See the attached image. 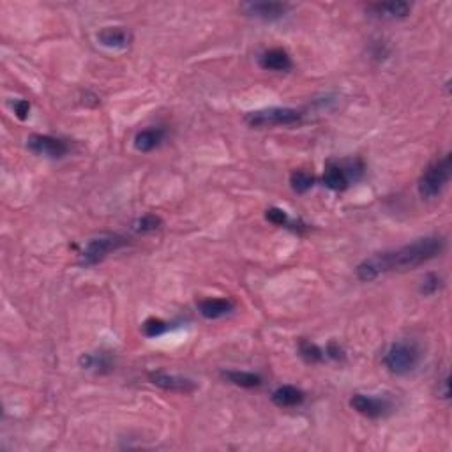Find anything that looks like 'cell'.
Returning <instances> with one entry per match:
<instances>
[{
	"label": "cell",
	"instance_id": "3",
	"mask_svg": "<svg viewBox=\"0 0 452 452\" xmlns=\"http://www.w3.org/2000/svg\"><path fill=\"white\" fill-rule=\"evenodd\" d=\"M451 154H447L445 158L438 159L433 165L428 166L426 172L419 179V195H421L422 198H426V200L438 198V196L442 195V191H444L445 186H447V182L451 181Z\"/></svg>",
	"mask_w": 452,
	"mask_h": 452
},
{
	"label": "cell",
	"instance_id": "22",
	"mask_svg": "<svg viewBox=\"0 0 452 452\" xmlns=\"http://www.w3.org/2000/svg\"><path fill=\"white\" fill-rule=\"evenodd\" d=\"M170 331V324L159 320V318H151L144 324V334L147 338H158V336L165 334V332Z\"/></svg>",
	"mask_w": 452,
	"mask_h": 452
},
{
	"label": "cell",
	"instance_id": "1",
	"mask_svg": "<svg viewBox=\"0 0 452 452\" xmlns=\"http://www.w3.org/2000/svg\"><path fill=\"white\" fill-rule=\"evenodd\" d=\"M445 242L442 237L431 235L414 241L412 244L403 246L400 249L387 253H378L375 257L368 258L357 267V278L361 281H373L378 276L392 271H408L419 265L433 260L444 251Z\"/></svg>",
	"mask_w": 452,
	"mask_h": 452
},
{
	"label": "cell",
	"instance_id": "27",
	"mask_svg": "<svg viewBox=\"0 0 452 452\" xmlns=\"http://www.w3.org/2000/svg\"><path fill=\"white\" fill-rule=\"evenodd\" d=\"M438 394H440L442 398H445V400L449 398V377H445V380L442 382V391H438Z\"/></svg>",
	"mask_w": 452,
	"mask_h": 452
},
{
	"label": "cell",
	"instance_id": "24",
	"mask_svg": "<svg viewBox=\"0 0 452 452\" xmlns=\"http://www.w3.org/2000/svg\"><path fill=\"white\" fill-rule=\"evenodd\" d=\"M265 218L269 219L271 223H274V225L278 226H285L288 223V214L282 209H278V207H272L269 209L267 214H265Z\"/></svg>",
	"mask_w": 452,
	"mask_h": 452
},
{
	"label": "cell",
	"instance_id": "25",
	"mask_svg": "<svg viewBox=\"0 0 452 452\" xmlns=\"http://www.w3.org/2000/svg\"><path fill=\"white\" fill-rule=\"evenodd\" d=\"M13 112L20 121H25L31 115V103L25 101V99H18V101L13 103Z\"/></svg>",
	"mask_w": 452,
	"mask_h": 452
},
{
	"label": "cell",
	"instance_id": "12",
	"mask_svg": "<svg viewBox=\"0 0 452 452\" xmlns=\"http://www.w3.org/2000/svg\"><path fill=\"white\" fill-rule=\"evenodd\" d=\"M350 172L339 163H327L324 174V184L332 191H343L350 182Z\"/></svg>",
	"mask_w": 452,
	"mask_h": 452
},
{
	"label": "cell",
	"instance_id": "23",
	"mask_svg": "<svg viewBox=\"0 0 452 452\" xmlns=\"http://www.w3.org/2000/svg\"><path fill=\"white\" fill-rule=\"evenodd\" d=\"M440 287H442L440 276L433 274V272H431V274H428L426 278L422 279L421 294L426 295V297H428V295H435L438 290H440Z\"/></svg>",
	"mask_w": 452,
	"mask_h": 452
},
{
	"label": "cell",
	"instance_id": "26",
	"mask_svg": "<svg viewBox=\"0 0 452 452\" xmlns=\"http://www.w3.org/2000/svg\"><path fill=\"white\" fill-rule=\"evenodd\" d=\"M327 354H329V357L336 359V361H339V359H343V357H345V355H343V350H341V348H339L338 345H336V343H331V345H329Z\"/></svg>",
	"mask_w": 452,
	"mask_h": 452
},
{
	"label": "cell",
	"instance_id": "6",
	"mask_svg": "<svg viewBox=\"0 0 452 452\" xmlns=\"http://www.w3.org/2000/svg\"><path fill=\"white\" fill-rule=\"evenodd\" d=\"M27 147L34 154L45 156V158L61 159L68 154V145L61 138L50 135H32L27 140Z\"/></svg>",
	"mask_w": 452,
	"mask_h": 452
},
{
	"label": "cell",
	"instance_id": "11",
	"mask_svg": "<svg viewBox=\"0 0 452 452\" xmlns=\"http://www.w3.org/2000/svg\"><path fill=\"white\" fill-rule=\"evenodd\" d=\"M234 302L230 299H205L198 304V311L207 320H219L234 311Z\"/></svg>",
	"mask_w": 452,
	"mask_h": 452
},
{
	"label": "cell",
	"instance_id": "4",
	"mask_svg": "<svg viewBox=\"0 0 452 452\" xmlns=\"http://www.w3.org/2000/svg\"><path fill=\"white\" fill-rule=\"evenodd\" d=\"M302 112L295 108H281V106H274V108L257 110L246 115V124L251 128L264 129V128H274V126H292L301 122Z\"/></svg>",
	"mask_w": 452,
	"mask_h": 452
},
{
	"label": "cell",
	"instance_id": "5",
	"mask_svg": "<svg viewBox=\"0 0 452 452\" xmlns=\"http://www.w3.org/2000/svg\"><path fill=\"white\" fill-rule=\"evenodd\" d=\"M126 241L119 235H103V237L92 239L82 253V262L85 265H94L101 262L108 253L115 251V249L122 248Z\"/></svg>",
	"mask_w": 452,
	"mask_h": 452
},
{
	"label": "cell",
	"instance_id": "21",
	"mask_svg": "<svg viewBox=\"0 0 452 452\" xmlns=\"http://www.w3.org/2000/svg\"><path fill=\"white\" fill-rule=\"evenodd\" d=\"M161 219L154 214H147L144 218H140L138 221L135 223V232L138 234H149V232H156L161 226Z\"/></svg>",
	"mask_w": 452,
	"mask_h": 452
},
{
	"label": "cell",
	"instance_id": "8",
	"mask_svg": "<svg viewBox=\"0 0 452 452\" xmlns=\"http://www.w3.org/2000/svg\"><path fill=\"white\" fill-rule=\"evenodd\" d=\"M350 407L354 408L357 414L364 415L368 419H378L385 415V412L391 408L387 400H382L377 396L370 394H354L350 400Z\"/></svg>",
	"mask_w": 452,
	"mask_h": 452
},
{
	"label": "cell",
	"instance_id": "2",
	"mask_svg": "<svg viewBox=\"0 0 452 452\" xmlns=\"http://www.w3.org/2000/svg\"><path fill=\"white\" fill-rule=\"evenodd\" d=\"M421 362V350L414 341H396L389 347L384 357V364L392 375L405 377V375L415 371Z\"/></svg>",
	"mask_w": 452,
	"mask_h": 452
},
{
	"label": "cell",
	"instance_id": "10",
	"mask_svg": "<svg viewBox=\"0 0 452 452\" xmlns=\"http://www.w3.org/2000/svg\"><path fill=\"white\" fill-rule=\"evenodd\" d=\"M151 377V382L158 387L165 389V391H172V392H184V394H189V392L196 391V384L189 378H182V377H175V375H168V373H161V371H156V373L149 375Z\"/></svg>",
	"mask_w": 452,
	"mask_h": 452
},
{
	"label": "cell",
	"instance_id": "17",
	"mask_svg": "<svg viewBox=\"0 0 452 452\" xmlns=\"http://www.w3.org/2000/svg\"><path fill=\"white\" fill-rule=\"evenodd\" d=\"M221 377L226 382L244 389H255L262 385V377L257 373H249V371H223Z\"/></svg>",
	"mask_w": 452,
	"mask_h": 452
},
{
	"label": "cell",
	"instance_id": "14",
	"mask_svg": "<svg viewBox=\"0 0 452 452\" xmlns=\"http://www.w3.org/2000/svg\"><path fill=\"white\" fill-rule=\"evenodd\" d=\"M370 11L373 13L375 16L384 20H400L405 18V16L410 15L412 6L408 2H401V0H396V2H382V4H373L370 8Z\"/></svg>",
	"mask_w": 452,
	"mask_h": 452
},
{
	"label": "cell",
	"instance_id": "16",
	"mask_svg": "<svg viewBox=\"0 0 452 452\" xmlns=\"http://www.w3.org/2000/svg\"><path fill=\"white\" fill-rule=\"evenodd\" d=\"M165 138V131L163 129H144V131L136 133L135 136V147L140 152H151L156 147H159V144Z\"/></svg>",
	"mask_w": 452,
	"mask_h": 452
},
{
	"label": "cell",
	"instance_id": "7",
	"mask_svg": "<svg viewBox=\"0 0 452 452\" xmlns=\"http://www.w3.org/2000/svg\"><path fill=\"white\" fill-rule=\"evenodd\" d=\"M244 13L253 18L264 20V22H274L287 15L290 6L285 2H267V0H257V2H246L242 6Z\"/></svg>",
	"mask_w": 452,
	"mask_h": 452
},
{
	"label": "cell",
	"instance_id": "18",
	"mask_svg": "<svg viewBox=\"0 0 452 452\" xmlns=\"http://www.w3.org/2000/svg\"><path fill=\"white\" fill-rule=\"evenodd\" d=\"M290 184L295 193L302 195V193L309 191V189L313 188L315 177L309 174V172H306V170H295L294 174L290 175Z\"/></svg>",
	"mask_w": 452,
	"mask_h": 452
},
{
	"label": "cell",
	"instance_id": "20",
	"mask_svg": "<svg viewBox=\"0 0 452 452\" xmlns=\"http://www.w3.org/2000/svg\"><path fill=\"white\" fill-rule=\"evenodd\" d=\"M80 366L83 370L101 371L103 368H110V361L105 355H82L80 357Z\"/></svg>",
	"mask_w": 452,
	"mask_h": 452
},
{
	"label": "cell",
	"instance_id": "9",
	"mask_svg": "<svg viewBox=\"0 0 452 452\" xmlns=\"http://www.w3.org/2000/svg\"><path fill=\"white\" fill-rule=\"evenodd\" d=\"M131 32L124 27H105L98 32L99 45L110 50H124L131 45Z\"/></svg>",
	"mask_w": 452,
	"mask_h": 452
},
{
	"label": "cell",
	"instance_id": "15",
	"mask_svg": "<svg viewBox=\"0 0 452 452\" xmlns=\"http://www.w3.org/2000/svg\"><path fill=\"white\" fill-rule=\"evenodd\" d=\"M304 401V392L294 385H282L272 392V403L279 408L299 407Z\"/></svg>",
	"mask_w": 452,
	"mask_h": 452
},
{
	"label": "cell",
	"instance_id": "13",
	"mask_svg": "<svg viewBox=\"0 0 452 452\" xmlns=\"http://www.w3.org/2000/svg\"><path fill=\"white\" fill-rule=\"evenodd\" d=\"M260 66L267 71H288L292 69V59L287 50L272 48L260 55Z\"/></svg>",
	"mask_w": 452,
	"mask_h": 452
},
{
	"label": "cell",
	"instance_id": "19",
	"mask_svg": "<svg viewBox=\"0 0 452 452\" xmlns=\"http://www.w3.org/2000/svg\"><path fill=\"white\" fill-rule=\"evenodd\" d=\"M299 354L302 355V359H304L306 362H311V364L322 362L325 357L324 350H322L320 347H317L315 343H311V341H301V345H299Z\"/></svg>",
	"mask_w": 452,
	"mask_h": 452
}]
</instances>
